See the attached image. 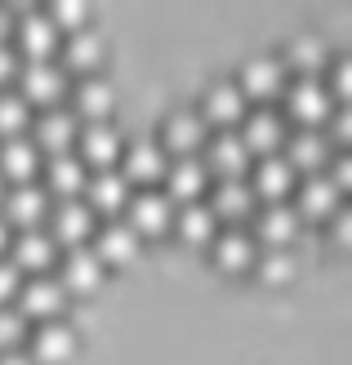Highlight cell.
<instances>
[{
  "label": "cell",
  "instance_id": "d4e9b609",
  "mask_svg": "<svg viewBox=\"0 0 352 365\" xmlns=\"http://www.w3.org/2000/svg\"><path fill=\"white\" fill-rule=\"evenodd\" d=\"M112 107H116V89L107 85L103 76H81V85L71 89V107L67 112L85 120V125H94V120H107L112 116Z\"/></svg>",
  "mask_w": 352,
  "mask_h": 365
},
{
  "label": "cell",
  "instance_id": "5b68a950",
  "mask_svg": "<svg viewBox=\"0 0 352 365\" xmlns=\"http://www.w3.org/2000/svg\"><path fill=\"white\" fill-rule=\"evenodd\" d=\"M0 218H5L9 227L18 232H31V227H41L45 218H49V192L41 187V182H14V187L0 196Z\"/></svg>",
  "mask_w": 352,
  "mask_h": 365
},
{
  "label": "cell",
  "instance_id": "ee69618b",
  "mask_svg": "<svg viewBox=\"0 0 352 365\" xmlns=\"http://www.w3.org/2000/svg\"><path fill=\"white\" fill-rule=\"evenodd\" d=\"M0 365H36L27 356V348H14V352H0Z\"/></svg>",
  "mask_w": 352,
  "mask_h": 365
},
{
  "label": "cell",
  "instance_id": "4dcf8cb0",
  "mask_svg": "<svg viewBox=\"0 0 352 365\" xmlns=\"http://www.w3.org/2000/svg\"><path fill=\"white\" fill-rule=\"evenodd\" d=\"M59 45H63V67H76V71H85V76H94V67L103 63V53H107V41L94 27L67 31Z\"/></svg>",
  "mask_w": 352,
  "mask_h": 365
},
{
  "label": "cell",
  "instance_id": "f546056e",
  "mask_svg": "<svg viewBox=\"0 0 352 365\" xmlns=\"http://www.w3.org/2000/svg\"><path fill=\"white\" fill-rule=\"evenodd\" d=\"M206 205L214 210V218L241 223L246 214H254V210H258V196L250 192V182H246V178H218V187H214V196L206 200Z\"/></svg>",
  "mask_w": 352,
  "mask_h": 365
},
{
  "label": "cell",
  "instance_id": "1f68e13d",
  "mask_svg": "<svg viewBox=\"0 0 352 365\" xmlns=\"http://www.w3.org/2000/svg\"><path fill=\"white\" fill-rule=\"evenodd\" d=\"M174 227L183 241H192V245H210L214 241V232H218V218L214 210L206 205V200H188L183 210H174Z\"/></svg>",
  "mask_w": 352,
  "mask_h": 365
},
{
  "label": "cell",
  "instance_id": "d6a6232c",
  "mask_svg": "<svg viewBox=\"0 0 352 365\" xmlns=\"http://www.w3.org/2000/svg\"><path fill=\"white\" fill-rule=\"evenodd\" d=\"M286 71L294 67L299 76H317V71L326 67V45H321V36H294V41L286 45Z\"/></svg>",
  "mask_w": 352,
  "mask_h": 365
},
{
  "label": "cell",
  "instance_id": "74e56055",
  "mask_svg": "<svg viewBox=\"0 0 352 365\" xmlns=\"http://www.w3.org/2000/svg\"><path fill=\"white\" fill-rule=\"evenodd\" d=\"M348 85H352V58H343V53H339V58L335 63H330V98H335V103H343L348 98Z\"/></svg>",
  "mask_w": 352,
  "mask_h": 365
},
{
  "label": "cell",
  "instance_id": "f35d334b",
  "mask_svg": "<svg viewBox=\"0 0 352 365\" xmlns=\"http://www.w3.org/2000/svg\"><path fill=\"white\" fill-rule=\"evenodd\" d=\"M348 134H352V120H348V107H335V112H330V148L335 152H343L348 148Z\"/></svg>",
  "mask_w": 352,
  "mask_h": 365
},
{
  "label": "cell",
  "instance_id": "4fadbf2b",
  "mask_svg": "<svg viewBox=\"0 0 352 365\" xmlns=\"http://www.w3.org/2000/svg\"><path fill=\"white\" fill-rule=\"evenodd\" d=\"M107 277L103 259L89 245H76V250H63L59 259V285L67 289V294H89V289H99Z\"/></svg>",
  "mask_w": 352,
  "mask_h": 365
},
{
  "label": "cell",
  "instance_id": "83f0119b",
  "mask_svg": "<svg viewBox=\"0 0 352 365\" xmlns=\"http://www.w3.org/2000/svg\"><path fill=\"white\" fill-rule=\"evenodd\" d=\"M41 165H45V182H41V187H45L49 196L71 200V196H81V192H85L89 170L81 165V156H76V152H59V156L41 160Z\"/></svg>",
  "mask_w": 352,
  "mask_h": 365
},
{
  "label": "cell",
  "instance_id": "ab89813d",
  "mask_svg": "<svg viewBox=\"0 0 352 365\" xmlns=\"http://www.w3.org/2000/svg\"><path fill=\"white\" fill-rule=\"evenodd\" d=\"M18 285H23V272H18L9 259H0V307H5V303H14Z\"/></svg>",
  "mask_w": 352,
  "mask_h": 365
},
{
  "label": "cell",
  "instance_id": "d6986e66",
  "mask_svg": "<svg viewBox=\"0 0 352 365\" xmlns=\"http://www.w3.org/2000/svg\"><path fill=\"white\" fill-rule=\"evenodd\" d=\"M9 263L18 272H49L54 263H59V245L49 241V232L45 227H31V232H14V241H9Z\"/></svg>",
  "mask_w": 352,
  "mask_h": 365
},
{
  "label": "cell",
  "instance_id": "3957f363",
  "mask_svg": "<svg viewBox=\"0 0 352 365\" xmlns=\"http://www.w3.org/2000/svg\"><path fill=\"white\" fill-rule=\"evenodd\" d=\"M14 307L27 321H59V312L67 307V289L59 285L54 272H36V277H23V285L14 294Z\"/></svg>",
  "mask_w": 352,
  "mask_h": 365
},
{
  "label": "cell",
  "instance_id": "52a82bcc",
  "mask_svg": "<svg viewBox=\"0 0 352 365\" xmlns=\"http://www.w3.org/2000/svg\"><path fill=\"white\" fill-rule=\"evenodd\" d=\"M125 223L134 227L139 236H156L174 223V200L165 196L161 187H139V192H129L125 200Z\"/></svg>",
  "mask_w": 352,
  "mask_h": 365
},
{
  "label": "cell",
  "instance_id": "30bf717a",
  "mask_svg": "<svg viewBox=\"0 0 352 365\" xmlns=\"http://www.w3.org/2000/svg\"><path fill=\"white\" fill-rule=\"evenodd\" d=\"M165 165H170V156L156 138H139V143H125L121 148V178L129 187H152L156 178H165Z\"/></svg>",
  "mask_w": 352,
  "mask_h": 365
},
{
  "label": "cell",
  "instance_id": "44dd1931",
  "mask_svg": "<svg viewBox=\"0 0 352 365\" xmlns=\"http://www.w3.org/2000/svg\"><path fill=\"white\" fill-rule=\"evenodd\" d=\"M210 187V170H206V160L201 156H174L170 165H165V196L170 200H201V192Z\"/></svg>",
  "mask_w": 352,
  "mask_h": 365
},
{
  "label": "cell",
  "instance_id": "603a6c76",
  "mask_svg": "<svg viewBox=\"0 0 352 365\" xmlns=\"http://www.w3.org/2000/svg\"><path fill=\"white\" fill-rule=\"evenodd\" d=\"M335 210H339V187L326 178V170L294 182V214H299V223L303 218H330Z\"/></svg>",
  "mask_w": 352,
  "mask_h": 365
},
{
  "label": "cell",
  "instance_id": "d590c367",
  "mask_svg": "<svg viewBox=\"0 0 352 365\" xmlns=\"http://www.w3.org/2000/svg\"><path fill=\"white\" fill-rule=\"evenodd\" d=\"M23 339H27V317L18 312L14 303H5V307H0V352L23 348Z\"/></svg>",
  "mask_w": 352,
  "mask_h": 365
},
{
  "label": "cell",
  "instance_id": "7a4b0ae2",
  "mask_svg": "<svg viewBox=\"0 0 352 365\" xmlns=\"http://www.w3.org/2000/svg\"><path fill=\"white\" fill-rule=\"evenodd\" d=\"M18 94L41 107H59L67 94V67L59 58H23L18 67Z\"/></svg>",
  "mask_w": 352,
  "mask_h": 365
},
{
  "label": "cell",
  "instance_id": "4316f807",
  "mask_svg": "<svg viewBox=\"0 0 352 365\" xmlns=\"http://www.w3.org/2000/svg\"><path fill=\"white\" fill-rule=\"evenodd\" d=\"M76 130H81V120L67 112V107H45L41 120H36V134L31 143L41 152L49 156H59V152H71V143H76Z\"/></svg>",
  "mask_w": 352,
  "mask_h": 365
},
{
  "label": "cell",
  "instance_id": "2e32d148",
  "mask_svg": "<svg viewBox=\"0 0 352 365\" xmlns=\"http://www.w3.org/2000/svg\"><path fill=\"white\" fill-rule=\"evenodd\" d=\"M206 170L218 174V178H246L250 170V148L241 143L236 130H218L214 138H206Z\"/></svg>",
  "mask_w": 352,
  "mask_h": 365
},
{
  "label": "cell",
  "instance_id": "cb8c5ba5",
  "mask_svg": "<svg viewBox=\"0 0 352 365\" xmlns=\"http://www.w3.org/2000/svg\"><path fill=\"white\" fill-rule=\"evenodd\" d=\"M254 254H258V241L241 223L214 232V241H210V259L223 267V272H246V267H254Z\"/></svg>",
  "mask_w": 352,
  "mask_h": 365
},
{
  "label": "cell",
  "instance_id": "7c38bea8",
  "mask_svg": "<svg viewBox=\"0 0 352 365\" xmlns=\"http://www.w3.org/2000/svg\"><path fill=\"white\" fill-rule=\"evenodd\" d=\"M129 182L121 178V170L112 165V170H94L85 178V192H81V200L89 205V214H107V218H116V214H125V200H129Z\"/></svg>",
  "mask_w": 352,
  "mask_h": 365
},
{
  "label": "cell",
  "instance_id": "8fae6325",
  "mask_svg": "<svg viewBox=\"0 0 352 365\" xmlns=\"http://www.w3.org/2000/svg\"><path fill=\"white\" fill-rule=\"evenodd\" d=\"M241 143L250 148V156H272V152H281V143H286V116L281 112H272V107H254V112L241 116Z\"/></svg>",
  "mask_w": 352,
  "mask_h": 365
},
{
  "label": "cell",
  "instance_id": "ba28073f",
  "mask_svg": "<svg viewBox=\"0 0 352 365\" xmlns=\"http://www.w3.org/2000/svg\"><path fill=\"white\" fill-rule=\"evenodd\" d=\"M206 138H210V130H206V120H201V112H192V107H178V112H170L165 116V125H161V148H165V156H201V148H206Z\"/></svg>",
  "mask_w": 352,
  "mask_h": 365
},
{
  "label": "cell",
  "instance_id": "8992f818",
  "mask_svg": "<svg viewBox=\"0 0 352 365\" xmlns=\"http://www.w3.org/2000/svg\"><path fill=\"white\" fill-rule=\"evenodd\" d=\"M76 156H81V165L89 170H112L116 160H121V148H125V138H121V130L112 120H94V125H81L76 130Z\"/></svg>",
  "mask_w": 352,
  "mask_h": 365
},
{
  "label": "cell",
  "instance_id": "60d3db41",
  "mask_svg": "<svg viewBox=\"0 0 352 365\" xmlns=\"http://www.w3.org/2000/svg\"><path fill=\"white\" fill-rule=\"evenodd\" d=\"M330 182H335V187L343 192L348 182H352V160H348V152H335V160H330V174H326Z\"/></svg>",
  "mask_w": 352,
  "mask_h": 365
},
{
  "label": "cell",
  "instance_id": "8d00e7d4",
  "mask_svg": "<svg viewBox=\"0 0 352 365\" xmlns=\"http://www.w3.org/2000/svg\"><path fill=\"white\" fill-rule=\"evenodd\" d=\"M85 18H89V9L81 5V0H54V9H49V23L59 27L63 36L76 31V27H85Z\"/></svg>",
  "mask_w": 352,
  "mask_h": 365
},
{
  "label": "cell",
  "instance_id": "9a60e30c",
  "mask_svg": "<svg viewBox=\"0 0 352 365\" xmlns=\"http://www.w3.org/2000/svg\"><path fill=\"white\" fill-rule=\"evenodd\" d=\"M246 182H250V192L268 205V200H286L294 192V182H299V174L290 170V160L281 152H272V156H258L254 160V170H250Z\"/></svg>",
  "mask_w": 352,
  "mask_h": 365
},
{
  "label": "cell",
  "instance_id": "9c48e42d",
  "mask_svg": "<svg viewBox=\"0 0 352 365\" xmlns=\"http://www.w3.org/2000/svg\"><path fill=\"white\" fill-rule=\"evenodd\" d=\"M254 241L263 250H290V241L299 236V214H294L290 200H268V205L254 210Z\"/></svg>",
  "mask_w": 352,
  "mask_h": 365
},
{
  "label": "cell",
  "instance_id": "7402d4cb",
  "mask_svg": "<svg viewBox=\"0 0 352 365\" xmlns=\"http://www.w3.org/2000/svg\"><path fill=\"white\" fill-rule=\"evenodd\" d=\"M281 156L290 160V170L299 174V170H308V174H321L326 170V160H330V138H326V130H294V134H286V143H281Z\"/></svg>",
  "mask_w": 352,
  "mask_h": 365
},
{
  "label": "cell",
  "instance_id": "e0dca14e",
  "mask_svg": "<svg viewBox=\"0 0 352 365\" xmlns=\"http://www.w3.org/2000/svg\"><path fill=\"white\" fill-rule=\"evenodd\" d=\"M76 330H71L67 321H41L36 325V334H31V348H27V356L36 361V365H63V361H71L76 356Z\"/></svg>",
  "mask_w": 352,
  "mask_h": 365
},
{
  "label": "cell",
  "instance_id": "e575fe53",
  "mask_svg": "<svg viewBox=\"0 0 352 365\" xmlns=\"http://www.w3.org/2000/svg\"><path fill=\"white\" fill-rule=\"evenodd\" d=\"M254 272L268 285H286V281H294V254L290 250H258L254 254Z\"/></svg>",
  "mask_w": 352,
  "mask_h": 365
},
{
  "label": "cell",
  "instance_id": "bcb514c9",
  "mask_svg": "<svg viewBox=\"0 0 352 365\" xmlns=\"http://www.w3.org/2000/svg\"><path fill=\"white\" fill-rule=\"evenodd\" d=\"M9 36H14V18L0 9V45H9Z\"/></svg>",
  "mask_w": 352,
  "mask_h": 365
},
{
  "label": "cell",
  "instance_id": "484cf974",
  "mask_svg": "<svg viewBox=\"0 0 352 365\" xmlns=\"http://www.w3.org/2000/svg\"><path fill=\"white\" fill-rule=\"evenodd\" d=\"M14 36H18V49H23L27 58H54V49H59V41H63V31L54 27L49 14H41V9H27L23 18H18Z\"/></svg>",
  "mask_w": 352,
  "mask_h": 365
},
{
  "label": "cell",
  "instance_id": "277c9868",
  "mask_svg": "<svg viewBox=\"0 0 352 365\" xmlns=\"http://www.w3.org/2000/svg\"><path fill=\"white\" fill-rule=\"evenodd\" d=\"M99 227V218L89 214V205L81 196H71V200H59V205H49V241L54 245H63V250H76V245H89V236H94Z\"/></svg>",
  "mask_w": 352,
  "mask_h": 365
},
{
  "label": "cell",
  "instance_id": "f1b7e54d",
  "mask_svg": "<svg viewBox=\"0 0 352 365\" xmlns=\"http://www.w3.org/2000/svg\"><path fill=\"white\" fill-rule=\"evenodd\" d=\"M41 174V148L27 134H14L0 143V178L5 182H36Z\"/></svg>",
  "mask_w": 352,
  "mask_h": 365
},
{
  "label": "cell",
  "instance_id": "836d02e7",
  "mask_svg": "<svg viewBox=\"0 0 352 365\" xmlns=\"http://www.w3.org/2000/svg\"><path fill=\"white\" fill-rule=\"evenodd\" d=\"M27 120H31V103L18 94V89H0V134L5 138L23 134Z\"/></svg>",
  "mask_w": 352,
  "mask_h": 365
},
{
  "label": "cell",
  "instance_id": "6da1fadb",
  "mask_svg": "<svg viewBox=\"0 0 352 365\" xmlns=\"http://www.w3.org/2000/svg\"><path fill=\"white\" fill-rule=\"evenodd\" d=\"M335 98H330V89L321 76H294L290 89H286V112L299 120V130H321L335 112Z\"/></svg>",
  "mask_w": 352,
  "mask_h": 365
},
{
  "label": "cell",
  "instance_id": "7dc6e473",
  "mask_svg": "<svg viewBox=\"0 0 352 365\" xmlns=\"http://www.w3.org/2000/svg\"><path fill=\"white\" fill-rule=\"evenodd\" d=\"M0 196H5V178H0Z\"/></svg>",
  "mask_w": 352,
  "mask_h": 365
},
{
  "label": "cell",
  "instance_id": "b9f144b4",
  "mask_svg": "<svg viewBox=\"0 0 352 365\" xmlns=\"http://www.w3.org/2000/svg\"><path fill=\"white\" fill-rule=\"evenodd\" d=\"M18 67H23V53H18L14 45H0V85L18 76Z\"/></svg>",
  "mask_w": 352,
  "mask_h": 365
},
{
  "label": "cell",
  "instance_id": "ac0fdd59",
  "mask_svg": "<svg viewBox=\"0 0 352 365\" xmlns=\"http://www.w3.org/2000/svg\"><path fill=\"white\" fill-rule=\"evenodd\" d=\"M246 107H250V98L241 94L236 81H214V85H206V98H201V120H214L218 130H236Z\"/></svg>",
  "mask_w": 352,
  "mask_h": 365
},
{
  "label": "cell",
  "instance_id": "5bb4252c",
  "mask_svg": "<svg viewBox=\"0 0 352 365\" xmlns=\"http://www.w3.org/2000/svg\"><path fill=\"white\" fill-rule=\"evenodd\" d=\"M241 94L246 98H272V94H281V85H286V63H281V53H250L246 63H241Z\"/></svg>",
  "mask_w": 352,
  "mask_h": 365
},
{
  "label": "cell",
  "instance_id": "f6af8a7d",
  "mask_svg": "<svg viewBox=\"0 0 352 365\" xmlns=\"http://www.w3.org/2000/svg\"><path fill=\"white\" fill-rule=\"evenodd\" d=\"M9 241H14V227L5 223V218H0V259H5V254H9Z\"/></svg>",
  "mask_w": 352,
  "mask_h": 365
},
{
  "label": "cell",
  "instance_id": "ffe728a7",
  "mask_svg": "<svg viewBox=\"0 0 352 365\" xmlns=\"http://www.w3.org/2000/svg\"><path fill=\"white\" fill-rule=\"evenodd\" d=\"M89 250L103 259V267L129 263L139 254V232L129 227L125 218H103V227H94V236H89Z\"/></svg>",
  "mask_w": 352,
  "mask_h": 365
},
{
  "label": "cell",
  "instance_id": "7bdbcfd3",
  "mask_svg": "<svg viewBox=\"0 0 352 365\" xmlns=\"http://www.w3.org/2000/svg\"><path fill=\"white\" fill-rule=\"evenodd\" d=\"M330 218H335V241H339V245H348V241H352V218H348L343 210H335Z\"/></svg>",
  "mask_w": 352,
  "mask_h": 365
}]
</instances>
